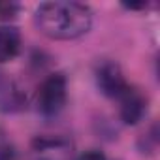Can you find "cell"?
<instances>
[{
	"label": "cell",
	"mask_w": 160,
	"mask_h": 160,
	"mask_svg": "<svg viewBox=\"0 0 160 160\" xmlns=\"http://www.w3.org/2000/svg\"><path fill=\"white\" fill-rule=\"evenodd\" d=\"M126 10H147L149 8V2H138V4H134V2H130V4H122Z\"/></svg>",
	"instance_id": "11"
},
{
	"label": "cell",
	"mask_w": 160,
	"mask_h": 160,
	"mask_svg": "<svg viewBox=\"0 0 160 160\" xmlns=\"http://www.w3.org/2000/svg\"><path fill=\"white\" fill-rule=\"evenodd\" d=\"M121 108H119V115H121V121L124 124H138L145 113H147V96L136 89V87H130L117 98Z\"/></svg>",
	"instance_id": "5"
},
{
	"label": "cell",
	"mask_w": 160,
	"mask_h": 160,
	"mask_svg": "<svg viewBox=\"0 0 160 160\" xmlns=\"http://www.w3.org/2000/svg\"><path fill=\"white\" fill-rule=\"evenodd\" d=\"M68 100V81L62 72L49 73L38 85L36 91V109L42 117H57Z\"/></svg>",
	"instance_id": "2"
},
{
	"label": "cell",
	"mask_w": 160,
	"mask_h": 160,
	"mask_svg": "<svg viewBox=\"0 0 160 160\" xmlns=\"http://www.w3.org/2000/svg\"><path fill=\"white\" fill-rule=\"evenodd\" d=\"M36 28L51 40H77L92 27V10L81 2H43L34 12Z\"/></svg>",
	"instance_id": "1"
},
{
	"label": "cell",
	"mask_w": 160,
	"mask_h": 160,
	"mask_svg": "<svg viewBox=\"0 0 160 160\" xmlns=\"http://www.w3.org/2000/svg\"><path fill=\"white\" fill-rule=\"evenodd\" d=\"M21 51V32L12 25H0V64L12 62Z\"/></svg>",
	"instance_id": "7"
},
{
	"label": "cell",
	"mask_w": 160,
	"mask_h": 160,
	"mask_svg": "<svg viewBox=\"0 0 160 160\" xmlns=\"http://www.w3.org/2000/svg\"><path fill=\"white\" fill-rule=\"evenodd\" d=\"M0 160H15V151L12 145H0Z\"/></svg>",
	"instance_id": "10"
},
{
	"label": "cell",
	"mask_w": 160,
	"mask_h": 160,
	"mask_svg": "<svg viewBox=\"0 0 160 160\" xmlns=\"http://www.w3.org/2000/svg\"><path fill=\"white\" fill-rule=\"evenodd\" d=\"M21 13V4L13 2V0H0V21L2 23H10L13 19H17V15Z\"/></svg>",
	"instance_id": "8"
},
{
	"label": "cell",
	"mask_w": 160,
	"mask_h": 160,
	"mask_svg": "<svg viewBox=\"0 0 160 160\" xmlns=\"http://www.w3.org/2000/svg\"><path fill=\"white\" fill-rule=\"evenodd\" d=\"M77 160H108L106 154L102 151H96V149H91V151H85L83 154H79Z\"/></svg>",
	"instance_id": "9"
},
{
	"label": "cell",
	"mask_w": 160,
	"mask_h": 160,
	"mask_svg": "<svg viewBox=\"0 0 160 160\" xmlns=\"http://www.w3.org/2000/svg\"><path fill=\"white\" fill-rule=\"evenodd\" d=\"M27 108V94L17 85V81L0 75V111L17 113Z\"/></svg>",
	"instance_id": "6"
},
{
	"label": "cell",
	"mask_w": 160,
	"mask_h": 160,
	"mask_svg": "<svg viewBox=\"0 0 160 160\" xmlns=\"http://www.w3.org/2000/svg\"><path fill=\"white\" fill-rule=\"evenodd\" d=\"M96 87L108 98H119L126 89L128 81L121 70V66L113 60H106L96 70Z\"/></svg>",
	"instance_id": "3"
},
{
	"label": "cell",
	"mask_w": 160,
	"mask_h": 160,
	"mask_svg": "<svg viewBox=\"0 0 160 160\" xmlns=\"http://www.w3.org/2000/svg\"><path fill=\"white\" fill-rule=\"evenodd\" d=\"M72 143L60 136H42L32 141V158L34 160H70Z\"/></svg>",
	"instance_id": "4"
}]
</instances>
